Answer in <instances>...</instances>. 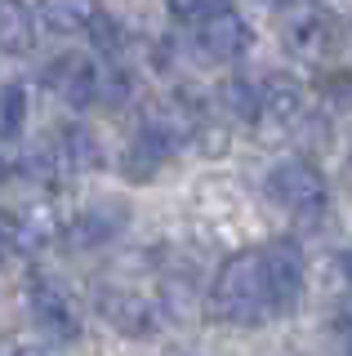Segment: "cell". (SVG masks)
<instances>
[{"label":"cell","mask_w":352,"mask_h":356,"mask_svg":"<svg viewBox=\"0 0 352 356\" xmlns=\"http://www.w3.org/2000/svg\"><path fill=\"white\" fill-rule=\"evenodd\" d=\"M210 316L227 321V325H241V330L263 325V321L277 316V298H272L263 250H241L218 267L214 289H210Z\"/></svg>","instance_id":"obj_1"},{"label":"cell","mask_w":352,"mask_h":356,"mask_svg":"<svg viewBox=\"0 0 352 356\" xmlns=\"http://www.w3.org/2000/svg\"><path fill=\"white\" fill-rule=\"evenodd\" d=\"M263 192L272 205H281L294 218H317L326 209V178L307 156H285L268 170L263 178Z\"/></svg>","instance_id":"obj_2"},{"label":"cell","mask_w":352,"mask_h":356,"mask_svg":"<svg viewBox=\"0 0 352 356\" xmlns=\"http://www.w3.org/2000/svg\"><path fill=\"white\" fill-rule=\"evenodd\" d=\"M27 312L36 321V330L49 334L54 343L81 339V307L54 276H31L27 281Z\"/></svg>","instance_id":"obj_3"},{"label":"cell","mask_w":352,"mask_h":356,"mask_svg":"<svg viewBox=\"0 0 352 356\" xmlns=\"http://www.w3.org/2000/svg\"><path fill=\"white\" fill-rule=\"evenodd\" d=\"M98 312H103L107 325L129 334V339H147V334H157L161 321H165L157 298L134 289V285H98Z\"/></svg>","instance_id":"obj_4"},{"label":"cell","mask_w":352,"mask_h":356,"mask_svg":"<svg viewBox=\"0 0 352 356\" xmlns=\"http://www.w3.org/2000/svg\"><path fill=\"white\" fill-rule=\"evenodd\" d=\"M250 22L237 14V9H227V14H218L210 22H196L192 27V54L201 63H237L241 54L250 49Z\"/></svg>","instance_id":"obj_5"},{"label":"cell","mask_w":352,"mask_h":356,"mask_svg":"<svg viewBox=\"0 0 352 356\" xmlns=\"http://www.w3.org/2000/svg\"><path fill=\"white\" fill-rule=\"evenodd\" d=\"M45 81L67 107H90L98 103V89H103V67L85 54H63V58L49 63Z\"/></svg>","instance_id":"obj_6"},{"label":"cell","mask_w":352,"mask_h":356,"mask_svg":"<svg viewBox=\"0 0 352 356\" xmlns=\"http://www.w3.org/2000/svg\"><path fill=\"white\" fill-rule=\"evenodd\" d=\"M263 263H268V281H272V298H277V316H285V312L299 307L303 298V254L294 241H272L263 245Z\"/></svg>","instance_id":"obj_7"},{"label":"cell","mask_w":352,"mask_h":356,"mask_svg":"<svg viewBox=\"0 0 352 356\" xmlns=\"http://www.w3.org/2000/svg\"><path fill=\"white\" fill-rule=\"evenodd\" d=\"M285 40H290V49L299 54V58H326V54L339 49V40H344V22L335 14H326V9H299V14L290 18V27H285Z\"/></svg>","instance_id":"obj_8"},{"label":"cell","mask_w":352,"mask_h":356,"mask_svg":"<svg viewBox=\"0 0 352 356\" xmlns=\"http://www.w3.org/2000/svg\"><path fill=\"white\" fill-rule=\"evenodd\" d=\"M36 22L54 36H94L107 22L103 0H36Z\"/></svg>","instance_id":"obj_9"},{"label":"cell","mask_w":352,"mask_h":356,"mask_svg":"<svg viewBox=\"0 0 352 356\" xmlns=\"http://www.w3.org/2000/svg\"><path fill=\"white\" fill-rule=\"evenodd\" d=\"M125 218H129V209L120 205V200H103V205H90L76 218L63 222V241H67L72 250H98V245H107L112 236H120Z\"/></svg>","instance_id":"obj_10"},{"label":"cell","mask_w":352,"mask_h":356,"mask_svg":"<svg viewBox=\"0 0 352 356\" xmlns=\"http://www.w3.org/2000/svg\"><path fill=\"white\" fill-rule=\"evenodd\" d=\"M174 147H179V138H174L170 129H161V125L147 120V125L129 138V152H125V161H120V170H125L129 183H147V178L174 156Z\"/></svg>","instance_id":"obj_11"},{"label":"cell","mask_w":352,"mask_h":356,"mask_svg":"<svg viewBox=\"0 0 352 356\" xmlns=\"http://www.w3.org/2000/svg\"><path fill=\"white\" fill-rule=\"evenodd\" d=\"M303 116V89L290 76L272 72L259 81V125L263 129H290Z\"/></svg>","instance_id":"obj_12"},{"label":"cell","mask_w":352,"mask_h":356,"mask_svg":"<svg viewBox=\"0 0 352 356\" xmlns=\"http://www.w3.org/2000/svg\"><path fill=\"white\" fill-rule=\"evenodd\" d=\"M49 161L67 174L98 170V165H103V147H98V138L85 125H63L58 129V152H49Z\"/></svg>","instance_id":"obj_13"},{"label":"cell","mask_w":352,"mask_h":356,"mask_svg":"<svg viewBox=\"0 0 352 356\" xmlns=\"http://www.w3.org/2000/svg\"><path fill=\"white\" fill-rule=\"evenodd\" d=\"M31 116V89L23 81H5L0 85V143H14L27 129Z\"/></svg>","instance_id":"obj_14"},{"label":"cell","mask_w":352,"mask_h":356,"mask_svg":"<svg viewBox=\"0 0 352 356\" xmlns=\"http://www.w3.org/2000/svg\"><path fill=\"white\" fill-rule=\"evenodd\" d=\"M31 49V9L23 0H0V54Z\"/></svg>","instance_id":"obj_15"},{"label":"cell","mask_w":352,"mask_h":356,"mask_svg":"<svg viewBox=\"0 0 352 356\" xmlns=\"http://www.w3.org/2000/svg\"><path fill=\"white\" fill-rule=\"evenodd\" d=\"M218 103L232 120L259 125V85L255 81H223L218 85Z\"/></svg>","instance_id":"obj_16"},{"label":"cell","mask_w":352,"mask_h":356,"mask_svg":"<svg viewBox=\"0 0 352 356\" xmlns=\"http://www.w3.org/2000/svg\"><path fill=\"white\" fill-rule=\"evenodd\" d=\"M165 9H170L179 22H210V18H218V14H227L232 9V0H165Z\"/></svg>","instance_id":"obj_17"},{"label":"cell","mask_w":352,"mask_h":356,"mask_svg":"<svg viewBox=\"0 0 352 356\" xmlns=\"http://www.w3.org/2000/svg\"><path fill=\"white\" fill-rule=\"evenodd\" d=\"M321 98L326 103H335V107H352V76L348 72H335V76H326L321 85Z\"/></svg>","instance_id":"obj_18"},{"label":"cell","mask_w":352,"mask_h":356,"mask_svg":"<svg viewBox=\"0 0 352 356\" xmlns=\"http://www.w3.org/2000/svg\"><path fill=\"white\" fill-rule=\"evenodd\" d=\"M0 356H58V352L45 348V343H14V348H5Z\"/></svg>","instance_id":"obj_19"},{"label":"cell","mask_w":352,"mask_h":356,"mask_svg":"<svg viewBox=\"0 0 352 356\" xmlns=\"http://www.w3.org/2000/svg\"><path fill=\"white\" fill-rule=\"evenodd\" d=\"M339 343H344V356H352V307L339 316Z\"/></svg>","instance_id":"obj_20"},{"label":"cell","mask_w":352,"mask_h":356,"mask_svg":"<svg viewBox=\"0 0 352 356\" xmlns=\"http://www.w3.org/2000/svg\"><path fill=\"white\" fill-rule=\"evenodd\" d=\"M5 254H9V241H5V236H0V259H5Z\"/></svg>","instance_id":"obj_21"},{"label":"cell","mask_w":352,"mask_h":356,"mask_svg":"<svg viewBox=\"0 0 352 356\" xmlns=\"http://www.w3.org/2000/svg\"><path fill=\"white\" fill-rule=\"evenodd\" d=\"M179 356H183V352H179Z\"/></svg>","instance_id":"obj_22"}]
</instances>
